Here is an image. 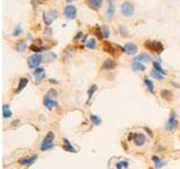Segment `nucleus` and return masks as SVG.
I'll use <instances>...</instances> for the list:
<instances>
[{"label": "nucleus", "mask_w": 180, "mask_h": 169, "mask_svg": "<svg viewBox=\"0 0 180 169\" xmlns=\"http://www.w3.org/2000/svg\"><path fill=\"white\" fill-rule=\"evenodd\" d=\"M144 47H145L146 50L154 52L157 54L162 53V51L164 50V46H163L161 42H159V41H151V39H147V41L144 42Z\"/></svg>", "instance_id": "f257e3e1"}, {"label": "nucleus", "mask_w": 180, "mask_h": 169, "mask_svg": "<svg viewBox=\"0 0 180 169\" xmlns=\"http://www.w3.org/2000/svg\"><path fill=\"white\" fill-rule=\"evenodd\" d=\"M54 133L53 132H49L43 140V143L41 144V150L42 151H47V150H51L54 148Z\"/></svg>", "instance_id": "f03ea898"}, {"label": "nucleus", "mask_w": 180, "mask_h": 169, "mask_svg": "<svg viewBox=\"0 0 180 169\" xmlns=\"http://www.w3.org/2000/svg\"><path fill=\"white\" fill-rule=\"evenodd\" d=\"M102 51L104 52H107V53H109V54H112V55H118L120 52H122V49H120V46H116V45H112L110 42H104L102 43Z\"/></svg>", "instance_id": "7ed1b4c3"}, {"label": "nucleus", "mask_w": 180, "mask_h": 169, "mask_svg": "<svg viewBox=\"0 0 180 169\" xmlns=\"http://www.w3.org/2000/svg\"><path fill=\"white\" fill-rule=\"evenodd\" d=\"M42 60H43V55L39 54V53H36V54H33L28 58L27 63L28 67L32 68V69H36L38 68V66L42 63Z\"/></svg>", "instance_id": "20e7f679"}, {"label": "nucleus", "mask_w": 180, "mask_h": 169, "mask_svg": "<svg viewBox=\"0 0 180 169\" xmlns=\"http://www.w3.org/2000/svg\"><path fill=\"white\" fill-rule=\"evenodd\" d=\"M128 140H133V143L136 146H142L145 144L146 138L145 135L142 134V133H132L128 136Z\"/></svg>", "instance_id": "39448f33"}, {"label": "nucleus", "mask_w": 180, "mask_h": 169, "mask_svg": "<svg viewBox=\"0 0 180 169\" xmlns=\"http://www.w3.org/2000/svg\"><path fill=\"white\" fill-rule=\"evenodd\" d=\"M120 11H122V14H123L124 16L126 17L133 16V14H134V6L132 5L131 2H128V1H125L120 6Z\"/></svg>", "instance_id": "423d86ee"}, {"label": "nucleus", "mask_w": 180, "mask_h": 169, "mask_svg": "<svg viewBox=\"0 0 180 169\" xmlns=\"http://www.w3.org/2000/svg\"><path fill=\"white\" fill-rule=\"evenodd\" d=\"M124 52L127 54V55H135L137 52H139V47L135 43H132V42H128L126 43L125 46H124Z\"/></svg>", "instance_id": "0eeeda50"}, {"label": "nucleus", "mask_w": 180, "mask_h": 169, "mask_svg": "<svg viewBox=\"0 0 180 169\" xmlns=\"http://www.w3.org/2000/svg\"><path fill=\"white\" fill-rule=\"evenodd\" d=\"M64 15L69 19H74L77 17V8L73 5H68L64 7Z\"/></svg>", "instance_id": "6e6552de"}, {"label": "nucleus", "mask_w": 180, "mask_h": 169, "mask_svg": "<svg viewBox=\"0 0 180 169\" xmlns=\"http://www.w3.org/2000/svg\"><path fill=\"white\" fill-rule=\"evenodd\" d=\"M177 126H178V121L176 119L174 113L172 112L171 113V116H170V118H169L167 124H165V130H167V131H173Z\"/></svg>", "instance_id": "1a4fd4ad"}, {"label": "nucleus", "mask_w": 180, "mask_h": 169, "mask_svg": "<svg viewBox=\"0 0 180 169\" xmlns=\"http://www.w3.org/2000/svg\"><path fill=\"white\" fill-rule=\"evenodd\" d=\"M36 160H37V154H34V156H30V157H26L20 159V160H19V163L22 165V166H30V165H33Z\"/></svg>", "instance_id": "9d476101"}, {"label": "nucleus", "mask_w": 180, "mask_h": 169, "mask_svg": "<svg viewBox=\"0 0 180 169\" xmlns=\"http://www.w3.org/2000/svg\"><path fill=\"white\" fill-rule=\"evenodd\" d=\"M87 5L94 10H99L102 5V0H87Z\"/></svg>", "instance_id": "9b49d317"}, {"label": "nucleus", "mask_w": 180, "mask_h": 169, "mask_svg": "<svg viewBox=\"0 0 180 169\" xmlns=\"http://www.w3.org/2000/svg\"><path fill=\"white\" fill-rule=\"evenodd\" d=\"M132 69L134 71H140V72H143V71H146V67L144 64H142L141 62L139 61H133L132 62Z\"/></svg>", "instance_id": "f8f14e48"}, {"label": "nucleus", "mask_w": 180, "mask_h": 169, "mask_svg": "<svg viewBox=\"0 0 180 169\" xmlns=\"http://www.w3.org/2000/svg\"><path fill=\"white\" fill-rule=\"evenodd\" d=\"M57 104H56V101L54 99H52L50 97H47V96H45L44 98V106L47 108V109H52V108H54Z\"/></svg>", "instance_id": "ddd939ff"}, {"label": "nucleus", "mask_w": 180, "mask_h": 169, "mask_svg": "<svg viewBox=\"0 0 180 169\" xmlns=\"http://www.w3.org/2000/svg\"><path fill=\"white\" fill-rule=\"evenodd\" d=\"M56 58H57V55H56L54 52H47L45 55H43V60H44V62L51 63V62H53L54 60H56Z\"/></svg>", "instance_id": "4468645a"}, {"label": "nucleus", "mask_w": 180, "mask_h": 169, "mask_svg": "<svg viewBox=\"0 0 180 169\" xmlns=\"http://www.w3.org/2000/svg\"><path fill=\"white\" fill-rule=\"evenodd\" d=\"M63 150L68 152H77L75 149L72 146V144L70 143V141L68 139H63Z\"/></svg>", "instance_id": "2eb2a0df"}, {"label": "nucleus", "mask_w": 180, "mask_h": 169, "mask_svg": "<svg viewBox=\"0 0 180 169\" xmlns=\"http://www.w3.org/2000/svg\"><path fill=\"white\" fill-rule=\"evenodd\" d=\"M152 160H153V162H154V165H155V168L157 169L162 168V167H164V166H167V162L162 161V160H161L159 157H157V156H153V157H152Z\"/></svg>", "instance_id": "dca6fc26"}, {"label": "nucleus", "mask_w": 180, "mask_h": 169, "mask_svg": "<svg viewBox=\"0 0 180 169\" xmlns=\"http://www.w3.org/2000/svg\"><path fill=\"white\" fill-rule=\"evenodd\" d=\"M28 84V79L27 78H20V80H19V84H18V87H17V89L15 90V93H20L26 86H27Z\"/></svg>", "instance_id": "f3484780"}, {"label": "nucleus", "mask_w": 180, "mask_h": 169, "mask_svg": "<svg viewBox=\"0 0 180 169\" xmlns=\"http://www.w3.org/2000/svg\"><path fill=\"white\" fill-rule=\"evenodd\" d=\"M115 62L112 61V59H107V60H105V62H104V64H102V69H105V70H112V69H114L115 68Z\"/></svg>", "instance_id": "a211bd4d"}, {"label": "nucleus", "mask_w": 180, "mask_h": 169, "mask_svg": "<svg viewBox=\"0 0 180 169\" xmlns=\"http://www.w3.org/2000/svg\"><path fill=\"white\" fill-rule=\"evenodd\" d=\"M86 46H87L88 49H90V50L96 49V47H97V41H96V39L90 37V39H87V41H86Z\"/></svg>", "instance_id": "6ab92c4d"}, {"label": "nucleus", "mask_w": 180, "mask_h": 169, "mask_svg": "<svg viewBox=\"0 0 180 169\" xmlns=\"http://www.w3.org/2000/svg\"><path fill=\"white\" fill-rule=\"evenodd\" d=\"M134 61H139V62H150L151 61V58L149 54H146V53H142L140 55L136 56V59H135Z\"/></svg>", "instance_id": "aec40b11"}, {"label": "nucleus", "mask_w": 180, "mask_h": 169, "mask_svg": "<svg viewBox=\"0 0 180 169\" xmlns=\"http://www.w3.org/2000/svg\"><path fill=\"white\" fill-rule=\"evenodd\" d=\"M161 97H162L164 101H171L172 99V93L170 91V90H167V89H163L161 90Z\"/></svg>", "instance_id": "412c9836"}, {"label": "nucleus", "mask_w": 180, "mask_h": 169, "mask_svg": "<svg viewBox=\"0 0 180 169\" xmlns=\"http://www.w3.org/2000/svg\"><path fill=\"white\" fill-rule=\"evenodd\" d=\"M2 114H4V117H5V118L11 117L12 112H11L9 105H4V106H2Z\"/></svg>", "instance_id": "4be33fe9"}, {"label": "nucleus", "mask_w": 180, "mask_h": 169, "mask_svg": "<svg viewBox=\"0 0 180 169\" xmlns=\"http://www.w3.org/2000/svg\"><path fill=\"white\" fill-rule=\"evenodd\" d=\"M144 84H146L147 90H149L151 94H154V84H153V81L150 80L149 78H144Z\"/></svg>", "instance_id": "5701e85b"}, {"label": "nucleus", "mask_w": 180, "mask_h": 169, "mask_svg": "<svg viewBox=\"0 0 180 169\" xmlns=\"http://www.w3.org/2000/svg\"><path fill=\"white\" fill-rule=\"evenodd\" d=\"M92 32L95 33V35L98 39H102V37H104V35H102V28H100L98 25L92 28Z\"/></svg>", "instance_id": "b1692460"}, {"label": "nucleus", "mask_w": 180, "mask_h": 169, "mask_svg": "<svg viewBox=\"0 0 180 169\" xmlns=\"http://www.w3.org/2000/svg\"><path fill=\"white\" fill-rule=\"evenodd\" d=\"M153 68H154V70H155L157 72H160L161 74H163V76H165V74H167V72L163 70L162 67L160 66V63H159V62H153Z\"/></svg>", "instance_id": "393cba45"}, {"label": "nucleus", "mask_w": 180, "mask_h": 169, "mask_svg": "<svg viewBox=\"0 0 180 169\" xmlns=\"http://www.w3.org/2000/svg\"><path fill=\"white\" fill-rule=\"evenodd\" d=\"M107 17H109V18H112V16H114V14H115V7L110 4V5L108 6V8H107Z\"/></svg>", "instance_id": "a878e982"}, {"label": "nucleus", "mask_w": 180, "mask_h": 169, "mask_svg": "<svg viewBox=\"0 0 180 169\" xmlns=\"http://www.w3.org/2000/svg\"><path fill=\"white\" fill-rule=\"evenodd\" d=\"M150 74H151V77H153L154 79H158V80H163V77H164L163 74H161L160 72H157L155 70L151 71V73H150Z\"/></svg>", "instance_id": "bb28decb"}, {"label": "nucleus", "mask_w": 180, "mask_h": 169, "mask_svg": "<svg viewBox=\"0 0 180 169\" xmlns=\"http://www.w3.org/2000/svg\"><path fill=\"white\" fill-rule=\"evenodd\" d=\"M22 26L20 25H17L15 29L12 31V36H19V35H22Z\"/></svg>", "instance_id": "cd10ccee"}, {"label": "nucleus", "mask_w": 180, "mask_h": 169, "mask_svg": "<svg viewBox=\"0 0 180 169\" xmlns=\"http://www.w3.org/2000/svg\"><path fill=\"white\" fill-rule=\"evenodd\" d=\"M43 18H44V22H45V25H46V26H50L51 24H52V20H53V19L51 18V16L49 15V12H44V17H43Z\"/></svg>", "instance_id": "c85d7f7f"}, {"label": "nucleus", "mask_w": 180, "mask_h": 169, "mask_svg": "<svg viewBox=\"0 0 180 169\" xmlns=\"http://www.w3.org/2000/svg\"><path fill=\"white\" fill-rule=\"evenodd\" d=\"M90 119L92 121V123L95 124V125H100L101 123V119L98 116H96V115H94V114H91L90 115Z\"/></svg>", "instance_id": "c756f323"}, {"label": "nucleus", "mask_w": 180, "mask_h": 169, "mask_svg": "<svg viewBox=\"0 0 180 169\" xmlns=\"http://www.w3.org/2000/svg\"><path fill=\"white\" fill-rule=\"evenodd\" d=\"M29 49H30L32 51H34V52H41V51L44 50V47H43V46H39L38 44H35V43L30 45V47H29Z\"/></svg>", "instance_id": "7c9ffc66"}, {"label": "nucleus", "mask_w": 180, "mask_h": 169, "mask_svg": "<svg viewBox=\"0 0 180 169\" xmlns=\"http://www.w3.org/2000/svg\"><path fill=\"white\" fill-rule=\"evenodd\" d=\"M116 168L117 169H127L128 168V162L127 161H120L116 165Z\"/></svg>", "instance_id": "2f4dec72"}, {"label": "nucleus", "mask_w": 180, "mask_h": 169, "mask_svg": "<svg viewBox=\"0 0 180 169\" xmlns=\"http://www.w3.org/2000/svg\"><path fill=\"white\" fill-rule=\"evenodd\" d=\"M26 47H27V45H26V43H25L24 41L20 42V43H18V45H16V50L18 51V52H22V51H24Z\"/></svg>", "instance_id": "473e14b6"}, {"label": "nucleus", "mask_w": 180, "mask_h": 169, "mask_svg": "<svg viewBox=\"0 0 180 169\" xmlns=\"http://www.w3.org/2000/svg\"><path fill=\"white\" fill-rule=\"evenodd\" d=\"M47 12H49V15L51 16L52 19H56V18L59 17V12H57V10H53V9H52V10L47 11Z\"/></svg>", "instance_id": "72a5a7b5"}, {"label": "nucleus", "mask_w": 180, "mask_h": 169, "mask_svg": "<svg viewBox=\"0 0 180 169\" xmlns=\"http://www.w3.org/2000/svg\"><path fill=\"white\" fill-rule=\"evenodd\" d=\"M96 90H97V86L96 84H92L91 87H90L89 91H88V96H89V99L92 97V95H94V93H95Z\"/></svg>", "instance_id": "f704fd0d"}, {"label": "nucleus", "mask_w": 180, "mask_h": 169, "mask_svg": "<svg viewBox=\"0 0 180 169\" xmlns=\"http://www.w3.org/2000/svg\"><path fill=\"white\" fill-rule=\"evenodd\" d=\"M110 32H109V28L107 27V26H102V35H104V37H109V35H110Z\"/></svg>", "instance_id": "c9c22d12"}, {"label": "nucleus", "mask_w": 180, "mask_h": 169, "mask_svg": "<svg viewBox=\"0 0 180 169\" xmlns=\"http://www.w3.org/2000/svg\"><path fill=\"white\" fill-rule=\"evenodd\" d=\"M44 78H45V72L41 73V74H37V76H36V79H35V82H36V84H39Z\"/></svg>", "instance_id": "e433bc0d"}, {"label": "nucleus", "mask_w": 180, "mask_h": 169, "mask_svg": "<svg viewBox=\"0 0 180 169\" xmlns=\"http://www.w3.org/2000/svg\"><path fill=\"white\" fill-rule=\"evenodd\" d=\"M46 96H47V97H50V98L51 97H56V96H57V93H56L54 89H51L50 91L46 94Z\"/></svg>", "instance_id": "4c0bfd02"}, {"label": "nucleus", "mask_w": 180, "mask_h": 169, "mask_svg": "<svg viewBox=\"0 0 180 169\" xmlns=\"http://www.w3.org/2000/svg\"><path fill=\"white\" fill-rule=\"evenodd\" d=\"M41 73H44V69H43V68H36V69L34 70V74H35V76L41 74Z\"/></svg>", "instance_id": "58836bf2"}, {"label": "nucleus", "mask_w": 180, "mask_h": 169, "mask_svg": "<svg viewBox=\"0 0 180 169\" xmlns=\"http://www.w3.org/2000/svg\"><path fill=\"white\" fill-rule=\"evenodd\" d=\"M119 31L122 32V35H123V36H127V35H128V34H127V31H125V27H124V26H120V27H119Z\"/></svg>", "instance_id": "ea45409f"}, {"label": "nucleus", "mask_w": 180, "mask_h": 169, "mask_svg": "<svg viewBox=\"0 0 180 169\" xmlns=\"http://www.w3.org/2000/svg\"><path fill=\"white\" fill-rule=\"evenodd\" d=\"M82 36H83V33H81V32H79L78 35H77V36L74 37V41H78V39H80V37H82Z\"/></svg>", "instance_id": "a19ab883"}, {"label": "nucleus", "mask_w": 180, "mask_h": 169, "mask_svg": "<svg viewBox=\"0 0 180 169\" xmlns=\"http://www.w3.org/2000/svg\"><path fill=\"white\" fill-rule=\"evenodd\" d=\"M39 4H44V2H46V1H49V0H37Z\"/></svg>", "instance_id": "79ce46f5"}, {"label": "nucleus", "mask_w": 180, "mask_h": 169, "mask_svg": "<svg viewBox=\"0 0 180 169\" xmlns=\"http://www.w3.org/2000/svg\"><path fill=\"white\" fill-rule=\"evenodd\" d=\"M68 2H71V1H73V0H67Z\"/></svg>", "instance_id": "37998d69"}, {"label": "nucleus", "mask_w": 180, "mask_h": 169, "mask_svg": "<svg viewBox=\"0 0 180 169\" xmlns=\"http://www.w3.org/2000/svg\"><path fill=\"white\" fill-rule=\"evenodd\" d=\"M108 1H109V2H112V1H114V0H108Z\"/></svg>", "instance_id": "c03bdc74"}]
</instances>
